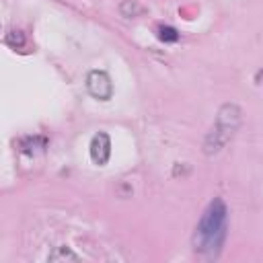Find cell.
<instances>
[{
  "label": "cell",
  "instance_id": "cell-1",
  "mask_svg": "<svg viewBox=\"0 0 263 263\" xmlns=\"http://www.w3.org/2000/svg\"><path fill=\"white\" fill-rule=\"evenodd\" d=\"M226 228H228V210H226V203L220 197H216L214 201L208 203L205 212L201 214L195 226L193 251L208 259H216L222 251Z\"/></svg>",
  "mask_w": 263,
  "mask_h": 263
},
{
  "label": "cell",
  "instance_id": "cell-2",
  "mask_svg": "<svg viewBox=\"0 0 263 263\" xmlns=\"http://www.w3.org/2000/svg\"><path fill=\"white\" fill-rule=\"evenodd\" d=\"M240 119H242V111L234 103L222 105L220 111H218V117H216L214 127L208 132V136L203 140V152L205 154L220 152L232 140V136L236 134V129L240 125Z\"/></svg>",
  "mask_w": 263,
  "mask_h": 263
},
{
  "label": "cell",
  "instance_id": "cell-3",
  "mask_svg": "<svg viewBox=\"0 0 263 263\" xmlns=\"http://www.w3.org/2000/svg\"><path fill=\"white\" fill-rule=\"evenodd\" d=\"M86 90L90 92V97L99 101H109L113 95V84L109 74L103 70H90L86 74Z\"/></svg>",
  "mask_w": 263,
  "mask_h": 263
},
{
  "label": "cell",
  "instance_id": "cell-4",
  "mask_svg": "<svg viewBox=\"0 0 263 263\" xmlns=\"http://www.w3.org/2000/svg\"><path fill=\"white\" fill-rule=\"evenodd\" d=\"M109 156H111V140H109V136L105 132L95 134L92 140H90V158H92V162L99 164V166L107 164Z\"/></svg>",
  "mask_w": 263,
  "mask_h": 263
},
{
  "label": "cell",
  "instance_id": "cell-5",
  "mask_svg": "<svg viewBox=\"0 0 263 263\" xmlns=\"http://www.w3.org/2000/svg\"><path fill=\"white\" fill-rule=\"evenodd\" d=\"M78 261L80 257L76 253H72L68 247H55L51 253H49V261Z\"/></svg>",
  "mask_w": 263,
  "mask_h": 263
},
{
  "label": "cell",
  "instance_id": "cell-6",
  "mask_svg": "<svg viewBox=\"0 0 263 263\" xmlns=\"http://www.w3.org/2000/svg\"><path fill=\"white\" fill-rule=\"evenodd\" d=\"M119 10H121L123 16H138V14H142L144 8H142L136 0H125V2L119 6Z\"/></svg>",
  "mask_w": 263,
  "mask_h": 263
},
{
  "label": "cell",
  "instance_id": "cell-7",
  "mask_svg": "<svg viewBox=\"0 0 263 263\" xmlns=\"http://www.w3.org/2000/svg\"><path fill=\"white\" fill-rule=\"evenodd\" d=\"M158 39L164 41V43H171V41H177L179 39V33L173 27H160L158 29Z\"/></svg>",
  "mask_w": 263,
  "mask_h": 263
},
{
  "label": "cell",
  "instance_id": "cell-8",
  "mask_svg": "<svg viewBox=\"0 0 263 263\" xmlns=\"http://www.w3.org/2000/svg\"><path fill=\"white\" fill-rule=\"evenodd\" d=\"M6 43H10V45H14V47H16V45L21 47V45L25 43V37H23L21 31H10V33L6 35Z\"/></svg>",
  "mask_w": 263,
  "mask_h": 263
}]
</instances>
